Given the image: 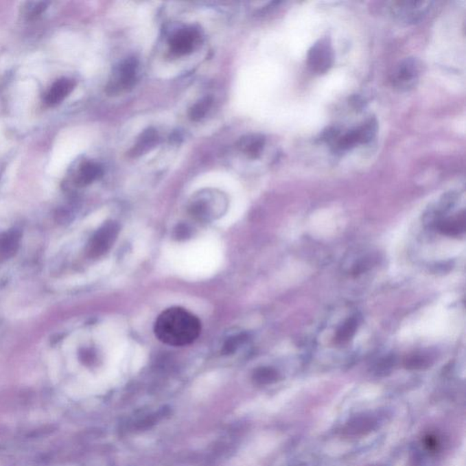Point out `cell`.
<instances>
[{
	"mask_svg": "<svg viewBox=\"0 0 466 466\" xmlns=\"http://www.w3.org/2000/svg\"><path fill=\"white\" fill-rule=\"evenodd\" d=\"M202 331V323L194 314L181 308L172 307L159 315L154 323V334L164 345L181 347L194 342Z\"/></svg>",
	"mask_w": 466,
	"mask_h": 466,
	"instance_id": "1",
	"label": "cell"
},
{
	"mask_svg": "<svg viewBox=\"0 0 466 466\" xmlns=\"http://www.w3.org/2000/svg\"><path fill=\"white\" fill-rule=\"evenodd\" d=\"M139 64L135 58H128L113 69L106 91L110 95H118L132 88L137 80Z\"/></svg>",
	"mask_w": 466,
	"mask_h": 466,
	"instance_id": "2",
	"label": "cell"
},
{
	"mask_svg": "<svg viewBox=\"0 0 466 466\" xmlns=\"http://www.w3.org/2000/svg\"><path fill=\"white\" fill-rule=\"evenodd\" d=\"M377 128V122L375 119H370L361 126L340 134L338 138L333 143L334 150L345 152V150L356 147V145L369 143L375 138Z\"/></svg>",
	"mask_w": 466,
	"mask_h": 466,
	"instance_id": "3",
	"label": "cell"
},
{
	"mask_svg": "<svg viewBox=\"0 0 466 466\" xmlns=\"http://www.w3.org/2000/svg\"><path fill=\"white\" fill-rule=\"evenodd\" d=\"M422 64L417 58H406L393 69L391 82L400 91H410L417 86Z\"/></svg>",
	"mask_w": 466,
	"mask_h": 466,
	"instance_id": "4",
	"label": "cell"
},
{
	"mask_svg": "<svg viewBox=\"0 0 466 466\" xmlns=\"http://www.w3.org/2000/svg\"><path fill=\"white\" fill-rule=\"evenodd\" d=\"M334 53L328 38H322L316 41L308 52L307 63L312 72L323 74L333 66Z\"/></svg>",
	"mask_w": 466,
	"mask_h": 466,
	"instance_id": "5",
	"label": "cell"
},
{
	"mask_svg": "<svg viewBox=\"0 0 466 466\" xmlns=\"http://www.w3.org/2000/svg\"><path fill=\"white\" fill-rule=\"evenodd\" d=\"M432 3L428 1H399L391 3V14L398 21L415 24L423 21L431 10Z\"/></svg>",
	"mask_w": 466,
	"mask_h": 466,
	"instance_id": "6",
	"label": "cell"
},
{
	"mask_svg": "<svg viewBox=\"0 0 466 466\" xmlns=\"http://www.w3.org/2000/svg\"><path fill=\"white\" fill-rule=\"evenodd\" d=\"M225 205L224 197L222 194L217 191H205L200 192L194 202H192L191 211L194 216L199 219L208 220V218L213 216V213H217L222 211L223 206Z\"/></svg>",
	"mask_w": 466,
	"mask_h": 466,
	"instance_id": "7",
	"label": "cell"
},
{
	"mask_svg": "<svg viewBox=\"0 0 466 466\" xmlns=\"http://www.w3.org/2000/svg\"><path fill=\"white\" fill-rule=\"evenodd\" d=\"M119 225L114 222L105 223L94 236L88 245V255L91 258H97L107 253L119 233Z\"/></svg>",
	"mask_w": 466,
	"mask_h": 466,
	"instance_id": "8",
	"label": "cell"
},
{
	"mask_svg": "<svg viewBox=\"0 0 466 466\" xmlns=\"http://www.w3.org/2000/svg\"><path fill=\"white\" fill-rule=\"evenodd\" d=\"M199 30L194 27H183L173 33L170 38V51L177 56L189 54L199 43Z\"/></svg>",
	"mask_w": 466,
	"mask_h": 466,
	"instance_id": "9",
	"label": "cell"
},
{
	"mask_svg": "<svg viewBox=\"0 0 466 466\" xmlns=\"http://www.w3.org/2000/svg\"><path fill=\"white\" fill-rule=\"evenodd\" d=\"M159 141H160V137H159L157 130L153 128H147L142 131L141 135L137 139L128 155L131 158H139L147 154L157 146Z\"/></svg>",
	"mask_w": 466,
	"mask_h": 466,
	"instance_id": "10",
	"label": "cell"
},
{
	"mask_svg": "<svg viewBox=\"0 0 466 466\" xmlns=\"http://www.w3.org/2000/svg\"><path fill=\"white\" fill-rule=\"evenodd\" d=\"M76 83L73 80L68 79V78H62V79L58 80L57 82L53 83L50 86L49 91L45 97V102L47 105L53 107L60 104L73 91Z\"/></svg>",
	"mask_w": 466,
	"mask_h": 466,
	"instance_id": "11",
	"label": "cell"
},
{
	"mask_svg": "<svg viewBox=\"0 0 466 466\" xmlns=\"http://www.w3.org/2000/svg\"><path fill=\"white\" fill-rule=\"evenodd\" d=\"M21 233L18 231H10L0 235V262L12 258L19 248Z\"/></svg>",
	"mask_w": 466,
	"mask_h": 466,
	"instance_id": "12",
	"label": "cell"
},
{
	"mask_svg": "<svg viewBox=\"0 0 466 466\" xmlns=\"http://www.w3.org/2000/svg\"><path fill=\"white\" fill-rule=\"evenodd\" d=\"M265 138L259 134L244 136L239 142L240 150L251 159H258L264 152Z\"/></svg>",
	"mask_w": 466,
	"mask_h": 466,
	"instance_id": "13",
	"label": "cell"
},
{
	"mask_svg": "<svg viewBox=\"0 0 466 466\" xmlns=\"http://www.w3.org/2000/svg\"><path fill=\"white\" fill-rule=\"evenodd\" d=\"M103 174L102 166L94 161H85L78 170L76 183L80 187L88 186L99 180Z\"/></svg>",
	"mask_w": 466,
	"mask_h": 466,
	"instance_id": "14",
	"label": "cell"
},
{
	"mask_svg": "<svg viewBox=\"0 0 466 466\" xmlns=\"http://www.w3.org/2000/svg\"><path fill=\"white\" fill-rule=\"evenodd\" d=\"M212 105V99L210 96H206L198 100L189 110V116L191 121H199L208 113Z\"/></svg>",
	"mask_w": 466,
	"mask_h": 466,
	"instance_id": "15",
	"label": "cell"
},
{
	"mask_svg": "<svg viewBox=\"0 0 466 466\" xmlns=\"http://www.w3.org/2000/svg\"><path fill=\"white\" fill-rule=\"evenodd\" d=\"M438 231L446 235H459L465 231V219L462 220H442L437 223Z\"/></svg>",
	"mask_w": 466,
	"mask_h": 466,
	"instance_id": "16",
	"label": "cell"
},
{
	"mask_svg": "<svg viewBox=\"0 0 466 466\" xmlns=\"http://www.w3.org/2000/svg\"><path fill=\"white\" fill-rule=\"evenodd\" d=\"M358 322L356 318H351L340 326L336 336L337 343H343L350 340L356 333Z\"/></svg>",
	"mask_w": 466,
	"mask_h": 466,
	"instance_id": "17",
	"label": "cell"
},
{
	"mask_svg": "<svg viewBox=\"0 0 466 466\" xmlns=\"http://www.w3.org/2000/svg\"><path fill=\"white\" fill-rule=\"evenodd\" d=\"M278 375L276 371L270 368H259L253 375V380L258 384H270L277 380Z\"/></svg>",
	"mask_w": 466,
	"mask_h": 466,
	"instance_id": "18",
	"label": "cell"
},
{
	"mask_svg": "<svg viewBox=\"0 0 466 466\" xmlns=\"http://www.w3.org/2000/svg\"><path fill=\"white\" fill-rule=\"evenodd\" d=\"M47 7V3L46 2L27 3L26 7H25V15L29 19L36 18L46 10Z\"/></svg>",
	"mask_w": 466,
	"mask_h": 466,
	"instance_id": "19",
	"label": "cell"
},
{
	"mask_svg": "<svg viewBox=\"0 0 466 466\" xmlns=\"http://www.w3.org/2000/svg\"><path fill=\"white\" fill-rule=\"evenodd\" d=\"M165 415V410L157 412V414L150 415V417L145 418V419L141 421L138 423V427L139 429H146L149 427H152L153 424H155L159 419H161L163 415Z\"/></svg>",
	"mask_w": 466,
	"mask_h": 466,
	"instance_id": "20",
	"label": "cell"
},
{
	"mask_svg": "<svg viewBox=\"0 0 466 466\" xmlns=\"http://www.w3.org/2000/svg\"><path fill=\"white\" fill-rule=\"evenodd\" d=\"M424 362H426V361H424L423 359L420 358V357H415V358L410 360L408 362V366L412 368L422 367Z\"/></svg>",
	"mask_w": 466,
	"mask_h": 466,
	"instance_id": "21",
	"label": "cell"
},
{
	"mask_svg": "<svg viewBox=\"0 0 466 466\" xmlns=\"http://www.w3.org/2000/svg\"><path fill=\"white\" fill-rule=\"evenodd\" d=\"M351 104H353L354 107L360 108L364 105V102H362L361 97L356 96L351 97Z\"/></svg>",
	"mask_w": 466,
	"mask_h": 466,
	"instance_id": "22",
	"label": "cell"
}]
</instances>
